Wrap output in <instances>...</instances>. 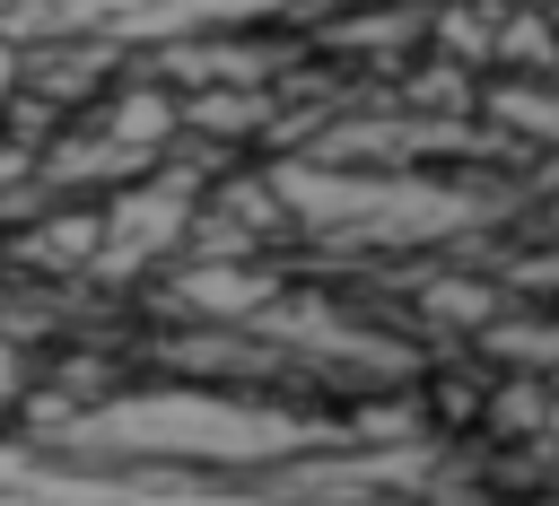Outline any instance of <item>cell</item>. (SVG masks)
I'll use <instances>...</instances> for the list:
<instances>
[{"label":"cell","mask_w":559,"mask_h":506,"mask_svg":"<svg viewBox=\"0 0 559 506\" xmlns=\"http://www.w3.org/2000/svg\"><path fill=\"white\" fill-rule=\"evenodd\" d=\"M175 131V105L157 96V87H131L114 113H105V148H157Z\"/></svg>","instance_id":"6da1fadb"},{"label":"cell","mask_w":559,"mask_h":506,"mask_svg":"<svg viewBox=\"0 0 559 506\" xmlns=\"http://www.w3.org/2000/svg\"><path fill=\"white\" fill-rule=\"evenodd\" d=\"M9 87H17V44L0 35V105H9Z\"/></svg>","instance_id":"7a4b0ae2"}]
</instances>
